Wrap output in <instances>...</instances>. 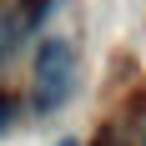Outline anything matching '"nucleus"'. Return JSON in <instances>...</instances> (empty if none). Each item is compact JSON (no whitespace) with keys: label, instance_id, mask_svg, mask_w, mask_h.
Masks as SVG:
<instances>
[{"label":"nucleus","instance_id":"1","mask_svg":"<svg viewBox=\"0 0 146 146\" xmlns=\"http://www.w3.org/2000/svg\"><path fill=\"white\" fill-rule=\"evenodd\" d=\"M76 96V45L60 35H45L35 45V106L60 111Z\"/></svg>","mask_w":146,"mask_h":146},{"label":"nucleus","instance_id":"2","mask_svg":"<svg viewBox=\"0 0 146 146\" xmlns=\"http://www.w3.org/2000/svg\"><path fill=\"white\" fill-rule=\"evenodd\" d=\"M25 35H30V20L20 10H0V66H10L15 60V50L25 45Z\"/></svg>","mask_w":146,"mask_h":146},{"label":"nucleus","instance_id":"3","mask_svg":"<svg viewBox=\"0 0 146 146\" xmlns=\"http://www.w3.org/2000/svg\"><path fill=\"white\" fill-rule=\"evenodd\" d=\"M15 121H20V101L15 96H0V136L15 131Z\"/></svg>","mask_w":146,"mask_h":146},{"label":"nucleus","instance_id":"4","mask_svg":"<svg viewBox=\"0 0 146 146\" xmlns=\"http://www.w3.org/2000/svg\"><path fill=\"white\" fill-rule=\"evenodd\" d=\"M96 146H121V141H116V131H106V136H101Z\"/></svg>","mask_w":146,"mask_h":146},{"label":"nucleus","instance_id":"5","mask_svg":"<svg viewBox=\"0 0 146 146\" xmlns=\"http://www.w3.org/2000/svg\"><path fill=\"white\" fill-rule=\"evenodd\" d=\"M60 146H81V141H60Z\"/></svg>","mask_w":146,"mask_h":146},{"label":"nucleus","instance_id":"6","mask_svg":"<svg viewBox=\"0 0 146 146\" xmlns=\"http://www.w3.org/2000/svg\"><path fill=\"white\" fill-rule=\"evenodd\" d=\"M141 146H146V136H141Z\"/></svg>","mask_w":146,"mask_h":146}]
</instances>
